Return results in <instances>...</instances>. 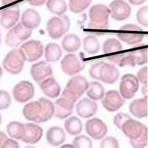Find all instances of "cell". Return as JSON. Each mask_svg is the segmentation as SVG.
Returning <instances> with one entry per match:
<instances>
[{
    "mask_svg": "<svg viewBox=\"0 0 148 148\" xmlns=\"http://www.w3.org/2000/svg\"><path fill=\"white\" fill-rule=\"evenodd\" d=\"M54 114V105L45 98L27 104L23 109L24 117L35 123L45 122L52 118Z\"/></svg>",
    "mask_w": 148,
    "mask_h": 148,
    "instance_id": "6da1fadb",
    "label": "cell"
},
{
    "mask_svg": "<svg viewBox=\"0 0 148 148\" xmlns=\"http://www.w3.org/2000/svg\"><path fill=\"white\" fill-rule=\"evenodd\" d=\"M110 16L109 8L103 4L92 6L89 11L90 22L88 29L96 35H104L109 29V18Z\"/></svg>",
    "mask_w": 148,
    "mask_h": 148,
    "instance_id": "7a4b0ae2",
    "label": "cell"
},
{
    "mask_svg": "<svg viewBox=\"0 0 148 148\" xmlns=\"http://www.w3.org/2000/svg\"><path fill=\"white\" fill-rule=\"evenodd\" d=\"M121 130L130 139V145L135 148H142L147 145V129L138 120L128 119L124 123Z\"/></svg>",
    "mask_w": 148,
    "mask_h": 148,
    "instance_id": "3957f363",
    "label": "cell"
},
{
    "mask_svg": "<svg viewBox=\"0 0 148 148\" xmlns=\"http://www.w3.org/2000/svg\"><path fill=\"white\" fill-rule=\"evenodd\" d=\"M70 19L64 14L49 18L46 25V29L49 37L54 40L61 38L70 29Z\"/></svg>",
    "mask_w": 148,
    "mask_h": 148,
    "instance_id": "277c9868",
    "label": "cell"
},
{
    "mask_svg": "<svg viewBox=\"0 0 148 148\" xmlns=\"http://www.w3.org/2000/svg\"><path fill=\"white\" fill-rule=\"evenodd\" d=\"M117 36L121 41L130 45L140 43L145 37L142 28L135 24H126L119 29Z\"/></svg>",
    "mask_w": 148,
    "mask_h": 148,
    "instance_id": "5b68a950",
    "label": "cell"
},
{
    "mask_svg": "<svg viewBox=\"0 0 148 148\" xmlns=\"http://www.w3.org/2000/svg\"><path fill=\"white\" fill-rule=\"evenodd\" d=\"M32 34V29H28L22 22H19L8 32L5 37V42L10 47H17L23 41L29 39Z\"/></svg>",
    "mask_w": 148,
    "mask_h": 148,
    "instance_id": "8992f818",
    "label": "cell"
},
{
    "mask_svg": "<svg viewBox=\"0 0 148 148\" xmlns=\"http://www.w3.org/2000/svg\"><path fill=\"white\" fill-rule=\"evenodd\" d=\"M25 61L20 49H14L6 54L3 60V66L8 72L17 75L22 71Z\"/></svg>",
    "mask_w": 148,
    "mask_h": 148,
    "instance_id": "52a82bcc",
    "label": "cell"
},
{
    "mask_svg": "<svg viewBox=\"0 0 148 148\" xmlns=\"http://www.w3.org/2000/svg\"><path fill=\"white\" fill-rule=\"evenodd\" d=\"M77 101L71 95L63 91L61 97L55 102L54 116L59 119H64L70 116Z\"/></svg>",
    "mask_w": 148,
    "mask_h": 148,
    "instance_id": "ba28073f",
    "label": "cell"
},
{
    "mask_svg": "<svg viewBox=\"0 0 148 148\" xmlns=\"http://www.w3.org/2000/svg\"><path fill=\"white\" fill-rule=\"evenodd\" d=\"M82 53L78 54H68L62 60V71L68 75H73L80 72L85 68V62Z\"/></svg>",
    "mask_w": 148,
    "mask_h": 148,
    "instance_id": "9c48e42d",
    "label": "cell"
},
{
    "mask_svg": "<svg viewBox=\"0 0 148 148\" xmlns=\"http://www.w3.org/2000/svg\"><path fill=\"white\" fill-rule=\"evenodd\" d=\"M140 82L136 76L132 73L125 74L120 82V93L125 99H131L138 91Z\"/></svg>",
    "mask_w": 148,
    "mask_h": 148,
    "instance_id": "30bf717a",
    "label": "cell"
},
{
    "mask_svg": "<svg viewBox=\"0 0 148 148\" xmlns=\"http://www.w3.org/2000/svg\"><path fill=\"white\" fill-rule=\"evenodd\" d=\"M89 85L90 83L84 77L75 76L69 80L64 91L78 100L87 91Z\"/></svg>",
    "mask_w": 148,
    "mask_h": 148,
    "instance_id": "8fae6325",
    "label": "cell"
},
{
    "mask_svg": "<svg viewBox=\"0 0 148 148\" xmlns=\"http://www.w3.org/2000/svg\"><path fill=\"white\" fill-rule=\"evenodd\" d=\"M20 50L25 61L34 62L42 56L43 46L41 41L32 40L23 44Z\"/></svg>",
    "mask_w": 148,
    "mask_h": 148,
    "instance_id": "7c38bea8",
    "label": "cell"
},
{
    "mask_svg": "<svg viewBox=\"0 0 148 148\" xmlns=\"http://www.w3.org/2000/svg\"><path fill=\"white\" fill-rule=\"evenodd\" d=\"M110 16L116 21L127 20L131 15L132 8L123 0H114L109 5Z\"/></svg>",
    "mask_w": 148,
    "mask_h": 148,
    "instance_id": "4fadbf2b",
    "label": "cell"
},
{
    "mask_svg": "<svg viewBox=\"0 0 148 148\" xmlns=\"http://www.w3.org/2000/svg\"><path fill=\"white\" fill-rule=\"evenodd\" d=\"M19 17L20 8L18 3L7 7L1 11L0 25L4 29H10L16 24Z\"/></svg>",
    "mask_w": 148,
    "mask_h": 148,
    "instance_id": "5bb4252c",
    "label": "cell"
},
{
    "mask_svg": "<svg viewBox=\"0 0 148 148\" xmlns=\"http://www.w3.org/2000/svg\"><path fill=\"white\" fill-rule=\"evenodd\" d=\"M102 105L109 112H116L125 103V99L116 90H109L101 101Z\"/></svg>",
    "mask_w": 148,
    "mask_h": 148,
    "instance_id": "9a60e30c",
    "label": "cell"
},
{
    "mask_svg": "<svg viewBox=\"0 0 148 148\" xmlns=\"http://www.w3.org/2000/svg\"><path fill=\"white\" fill-rule=\"evenodd\" d=\"M86 133L92 139L99 140L103 139L108 133V127L106 123L98 118L88 120L85 123Z\"/></svg>",
    "mask_w": 148,
    "mask_h": 148,
    "instance_id": "2e32d148",
    "label": "cell"
},
{
    "mask_svg": "<svg viewBox=\"0 0 148 148\" xmlns=\"http://www.w3.org/2000/svg\"><path fill=\"white\" fill-rule=\"evenodd\" d=\"M35 93L34 86L28 81H22L14 86L13 96L18 103H24L33 98Z\"/></svg>",
    "mask_w": 148,
    "mask_h": 148,
    "instance_id": "e0dca14e",
    "label": "cell"
},
{
    "mask_svg": "<svg viewBox=\"0 0 148 148\" xmlns=\"http://www.w3.org/2000/svg\"><path fill=\"white\" fill-rule=\"evenodd\" d=\"M120 76V72L114 64L103 61L99 72V80L108 84L116 82Z\"/></svg>",
    "mask_w": 148,
    "mask_h": 148,
    "instance_id": "ac0fdd59",
    "label": "cell"
},
{
    "mask_svg": "<svg viewBox=\"0 0 148 148\" xmlns=\"http://www.w3.org/2000/svg\"><path fill=\"white\" fill-rule=\"evenodd\" d=\"M98 111V105L94 100L84 98L78 102L76 106L77 114L83 119H88L95 115Z\"/></svg>",
    "mask_w": 148,
    "mask_h": 148,
    "instance_id": "d6986e66",
    "label": "cell"
},
{
    "mask_svg": "<svg viewBox=\"0 0 148 148\" xmlns=\"http://www.w3.org/2000/svg\"><path fill=\"white\" fill-rule=\"evenodd\" d=\"M24 133L21 140L27 144L34 145L38 142L43 136V130L38 125L27 123L24 124Z\"/></svg>",
    "mask_w": 148,
    "mask_h": 148,
    "instance_id": "ffe728a7",
    "label": "cell"
},
{
    "mask_svg": "<svg viewBox=\"0 0 148 148\" xmlns=\"http://www.w3.org/2000/svg\"><path fill=\"white\" fill-rule=\"evenodd\" d=\"M30 74L35 82L40 83L47 77L52 75L53 69L49 63L41 61L31 67Z\"/></svg>",
    "mask_w": 148,
    "mask_h": 148,
    "instance_id": "44dd1931",
    "label": "cell"
},
{
    "mask_svg": "<svg viewBox=\"0 0 148 148\" xmlns=\"http://www.w3.org/2000/svg\"><path fill=\"white\" fill-rule=\"evenodd\" d=\"M40 86L44 94L51 98H57L61 92V87L53 77L46 78L40 83Z\"/></svg>",
    "mask_w": 148,
    "mask_h": 148,
    "instance_id": "7402d4cb",
    "label": "cell"
},
{
    "mask_svg": "<svg viewBox=\"0 0 148 148\" xmlns=\"http://www.w3.org/2000/svg\"><path fill=\"white\" fill-rule=\"evenodd\" d=\"M129 110L130 113L138 119H142L147 115V96L145 98L133 100L130 104Z\"/></svg>",
    "mask_w": 148,
    "mask_h": 148,
    "instance_id": "603a6c76",
    "label": "cell"
},
{
    "mask_svg": "<svg viewBox=\"0 0 148 148\" xmlns=\"http://www.w3.org/2000/svg\"><path fill=\"white\" fill-rule=\"evenodd\" d=\"M21 22L28 29L33 30L40 25L41 17L34 9H27L22 13Z\"/></svg>",
    "mask_w": 148,
    "mask_h": 148,
    "instance_id": "cb8c5ba5",
    "label": "cell"
},
{
    "mask_svg": "<svg viewBox=\"0 0 148 148\" xmlns=\"http://www.w3.org/2000/svg\"><path fill=\"white\" fill-rule=\"evenodd\" d=\"M46 140L50 145L58 146L66 140V133L64 130L59 127H52L46 133Z\"/></svg>",
    "mask_w": 148,
    "mask_h": 148,
    "instance_id": "d4e9b609",
    "label": "cell"
},
{
    "mask_svg": "<svg viewBox=\"0 0 148 148\" xmlns=\"http://www.w3.org/2000/svg\"><path fill=\"white\" fill-rule=\"evenodd\" d=\"M63 49L69 53L76 52L81 46V41L79 37L75 34H69L64 37L62 41Z\"/></svg>",
    "mask_w": 148,
    "mask_h": 148,
    "instance_id": "484cf974",
    "label": "cell"
},
{
    "mask_svg": "<svg viewBox=\"0 0 148 148\" xmlns=\"http://www.w3.org/2000/svg\"><path fill=\"white\" fill-rule=\"evenodd\" d=\"M62 54V49L57 43H51L46 46L45 56L48 62H54L59 61L61 58Z\"/></svg>",
    "mask_w": 148,
    "mask_h": 148,
    "instance_id": "4316f807",
    "label": "cell"
},
{
    "mask_svg": "<svg viewBox=\"0 0 148 148\" xmlns=\"http://www.w3.org/2000/svg\"><path fill=\"white\" fill-rule=\"evenodd\" d=\"M65 129L71 135H77L80 134L83 130V124L80 119L73 116L69 118L64 123Z\"/></svg>",
    "mask_w": 148,
    "mask_h": 148,
    "instance_id": "83f0119b",
    "label": "cell"
},
{
    "mask_svg": "<svg viewBox=\"0 0 148 148\" xmlns=\"http://www.w3.org/2000/svg\"><path fill=\"white\" fill-rule=\"evenodd\" d=\"M86 95L90 99L94 101L101 99L105 95L104 88L99 82H92L90 83L86 91Z\"/></svg>",
    "mask_w": 148,
    "mask_h": 148,
    "instance_id": "f1b7e54d",
    "label": "cell"
},
{
    "mask_svg": "<svg viewBox=\"0 0 148 148\" xmlns=\"http://www.w3.org/2000/svg\"><path fill=\"white\" fill-rule=\"evenodd\" d=\"M83 48L89 54L98 53L100 49V44L98 40L93 35H88L83 39Z\"/></svg>",
    "mask_w": 148,
    "mask_h": 148,
    "instance_id": "f546056e",
    "label": "cell"
},
{
    "mask_svg": "<svg viewBox=\"0 0 148 148\" xmlns=\"http://www.w3.org/2000/svg\"><path fill=\"white\" fill-rule=\"evenodd\" d=\"M46 7L54 14L61 16L67 11V4L64 0H48Z\"/></svg>",
    "mask_w": 148,
    "mask_h": 148,
    "instance_id": "4dcf8cb0",
    "label": "cell"
},
{
    "mask_svg": "<svg viewBox=\"0 0 148 148\" xmlns=\"http://www.w3.org/2000/svg\"><path fill=\"white\" fill-rule=\"evenodd\" d=\"M25 126L24 123L18 122H11L7 125L8 135L16 140H21L24 133Z\"/></svg>",
    "mask_w": 148,
    "mask_h": 148,
    "instance_id": "1f68e13d",
    "label": "cell"
},
{
    "mask_svg": "<svg viewBox=\"0 0 148 148\" xmlns=\"http://www.w3.org/2000/svg\"><path fill=\"white\" fill-rule=\"evenodd\" d=\"M137 49L130 51L133 55L134 60L138 66H143L147 62V49L145 44L136 46Z\"/></svg>",
    "mask_w": 148,
    "mask_h": 148,
    "instance_id": "d6a6232c",
    "label": "cell"
},
{
    "mask_svg": "<svg viewBox=\"0 0 148 148\" xmlns=\"http://www.w3.org/2000/svg\"><path fill=\"white\" fill-rule=\"evenodd\" d=\"M122 45L116 38L106 40L103 45V51L105 54L117 53L122 50Z\"/></svg>",
    "mask_w": 148,
    "mask_h": 148,
    "instance_id": "836d02e7",
    "label": "cell"
},
{
    "mask_svg": "<svg viewBox=\"0 0 148 148\" xmlns=\"http://www.w3.org/2000/svg\"><path fill=\"white\" fill-rule=\"evenodd\" d=\"M92 0H69L70 10L73 13H80L90 6Z\"/></svg>",
    "mask_w": 148,
    "mask_h": 148,
    "instance_id": "e575fe53",
    "label": "cell"
},
{
    "mask_svg": "<svg viewBox=\"0 0 148 148\" xmlns=\"http://www.w3.org/2000/svg\"><path fill=\"white\" fill-rule=\"evenodd\" d=\"M74 147L77 148H91L92 141L90 138L85 135H82L75 138L73 141Z\"/></svg>",
    "mask_w": 148,
    "mask_h": 148,
    "instance_id": "d590c367",
    "label": "cell"
},
{
    "mask_svg": "<svg viewBox=\"0 0 148 148\" xmlns=\"http://www.w3.org/2000/svg\"><path fill=\"white\" fill-rule=\"evenodd\" d=\"M147 7L146 6H143L139 9L136 12V20L140 25L145 27L147 26Z\"/></svg>",
    "mask_w": 148,
    "mask_h": 148,
    "instance_id": "8d00e7d4",
    "label": "cell"
},
{
    "mask_svg": "<svg viewBox=\"0 0 148 148\" xmlns=\"http://www.w3.org/2000/svg\"><path fill=\"white\" fill-rule=\"evenodd\" d=\"M11 103L10 95L5 91L0 90V110H5Z\"/></svg>",
    "mask_w": 148,
    "mask_h": 148,
    "instance_id": "74e56055",
    "label": "cell"
},
{
    "mask_svg": "<svg viewBox=\"0 0 148 148\" xmlns=\"http://www.w3.org/2000/svg\"><path fill=\"white\" fill-rule=\"evenodd\" d=\"M100 147L101 148H119V143L115 137L108 136L101 141Z\"/></svg>",
    "mask_w": 148,
    "mask_h": 148,
    "instance_id": "f35d334b",
    "label": "cell"
},
{
    "mask_svg": "<svg viewBox=\"0 0 148 148\" xmlns=\"http://www.w3.org/2000/svg\"><path fill=\"white\" fill-rule=\"evenodd\" d=\"M132 119L130 115L126 113L119 112L114 117L113 122L115 126H116L119 129L121 130L122 127L124 123L128 119Z\"/></svg>",
    "mask_w": 148,
    "mask_h": 148,
    "instance_id": "ab89813d",
    "label": "cell"
},
{
    "mask_svg": "<svg viewBox=\"0 0 148 148\" xmlns=\"http://www.w3.org/2000/svg\"><path fill=\"white\" fill-rule=\"evenodd\" d=\"M102 63H103V61L95 63L91 67L89 71V73L90 77L93 79H99V72Z\"/></svg>",
    "mask_w": 148,
    "mask_h": 148,
    "instance_id": "60d3db41",
    "label": "cell"
},
{
    "mask_svg": "<svg viewBox=\"0 0 148 148\" xmlns=\"http://www.w3.org/2000/svg\"><path fill=\"white\" fill-rule=\"evenodd\" d=\"M138 80L141 83L142 85L147 84V66L143 67L137 73Z\"/></svg>",
    "mask_w": 148,
    "mask_h": 148,
    "instance_id": "b9f144b4",
    "label": "cell"
},
{
    "mask_svg": "<svg viewBox=\"0 0 148 148\" xmlns=\"http://www.w3.org/2000/svg\"><path fill=\"white\" fill-rule=\"evenodd\" d=\"M19 147L18 143L12 139H6L3 145L4 148H18Z\"/></svg>",
    "mask_w": 148,
    "mask_h": 148,
    "instance_id": "7bdbcfd3",
    "label": "cell"
},
{
    "mask_svg": "<svg viewBox=\"0 0 148 148\" xmlns=\"http://www.w3.org/2000/svg\"><path fill=\"white\" fill-rule=\"evenodd\" d=\"M47 0H27V2L34 6H42Z\"/></svg>",
    "mask_w": 148,
    "mask_h": 148,
    "instance_id": "ee69618b",
    "label": "cell"
},
{
    "mask_svg": "<svg viewBox=\"0 0 148 148\" xmlns=\"http://www.w3.org/2000/svg\"><path fill=\"white\" fill-rule=\"evenodd\" d=\"M128 2L133 6H140L144 4L147 0H128Z\"/></svg>",
    "mask_w": 148,
    "mask_h": 148,
    "instance_id": "f6af8a7d",
    "label": "cell"
},
{
    "mask_svg": "<svg viewBox=\"0 0 148 148\" xmlns=\"http://www.w3.org/2000/svg\"><path fill=\"white\" fill-rule=\"evenodd\" d=\"M8 138L5 133L4 132L0 131V147H3V145L4 141Z\"/></svg>",
    "mask_w": 148,
    "mask_h": 148,
    "instance_id": "bcb514c9",
    "label": "cell"
},
{
    "mask_svg": "<svg viewBox=\"0 0 148 148\" xmlns=\"http://www.w3.org/2000/svg\"><path fill=\"white\" fill-rule=\"evenodd\" d=\"M16 1V0H1V3L3 6H6L7 4H9L15 2Z\"/></svg>",
    "mask_w": 148,
    "mask_h": 148,
    "instance_id": "7dc6e473",
    "label": "cell"
},
{
    "mask_svg": "<svg viewBox=\"0 0 148 148\" xmlns=\"http://www.w3.org/2000/svg\"><path fill=\"white\" fill-rule=\"evenodd\" d=\"M142 93L145 96H147V85H142Z\"/></svg>",
    "mask_w": 148,
    "mask_h": 148,
    "instance_id": "c3c4849f",
    "label": "cell"
},
{
    "mask_svg": "<svg viewBox=\"0 0 148 148\" xmlns=\"http://www.w3.org/2000/svg\"><path fill=\"white\" fill-rule=\"evenodd\" d=\"M62 147H69V148H72V147H74L73 144L72 145H65L64 146H62Z\"/></svg>",
    "mask_w": 148,
    "mask_h": 148,
    "instance_id": "681fc988",
    "label": "cell"
},
{
    "mask_svg": "<svg viewBox=\"0 0 148 148\" xmlns=\"http://www.w3.org/2000/svg\"><path fill=\"white\" fill-rule=\"evenodd\" d=\"M2 75H3V69L1 67V66H0V78H1Z\"/></svg>",
    "mask_w": 148,
    "mask_h": 148,
    "instance_id": "f907efd6",
    "label": "cell"
},
{
    "mask_svg": "<svg viewBox=\"0 0 148 148\" xmlns=\"http://www.w3.org/2000/svg\"><path fill=\"white\" fill-rule=\"evenodd\" d=\"M1 43V32H0V45Z\"/></svg>",
    "mask_w": 148,
    "mask_h": 148,
    "instance_id": "816d5d0a",
    "label": "cell"
},
{
    "mask_svg": "<svg viewBox=\"0 0 148 148\" xmlns=\"http://www.w3.org/2000/svg\"><path fill=\"white\" fill-rule=\"evenodd\" d=\"M1 123V114H0V124Z\"/></svg>",
    "mask_w": 148,
    "mask_h": 148,
    "instance_id": "f5cc1de1",
    "label": "cell"
},
{
    "mask_svg": "<svg viewBox=\"0 0 148 148\" xmlns=\"http://www.w3.org/2000/svg\"><path fill=\"white\" fill-rule=\"evenodd\" d=\"M0 16H1V11H0Z\"/></svg>",
    "mask_w": 148,
    "mask_h": 148,
    "instance_id": "db71d44e",
    "label": "cell"
}]
</instances>
